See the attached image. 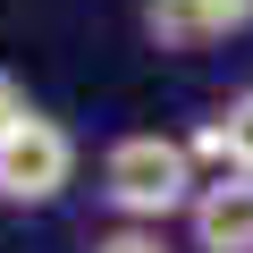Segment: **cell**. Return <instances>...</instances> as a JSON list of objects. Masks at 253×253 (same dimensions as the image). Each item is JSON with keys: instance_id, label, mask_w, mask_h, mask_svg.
<instances>
[{"instance_id": "cell-3", "label": "cell", "mask_w": 253, "mask_h": 253, "mask_svg": "<svg viewBox=\"0 0 253 253\" xmlns=\"http://www.w3.org/2000/svg\"><path fill=\"white\" fill-rule=\"evenodd\" d=\"M135 26H144L152 51L194 59V51H211V42L253 34V0H135Z\"/></svg>"}, {"instance_id": "cell-6", "label": "cell", "mask_w": 253, "mask_h": 253, "mask_svg": "<svg viewBox=\"0 0 253 253\" xmlns=\"http://www.w3.org/2000/svg\"><path fill=\"white\" fill-rule=\"evenodd\" d=\"M84 253H177V245H169V228H101Z\"/></svg>"}, {"instance_id": "cell-5", "label": "cell", "mask_w": 253, "mask_h": 253, "mask_svg": "<svg viewBox=\"0 0 253 253\" xmlns=\"http://www.w3.org/2000/svg\"><path fill=\"white\" fill-rule=\"evenodd\" d=\"M186 144H194V161H211V169H245V177H253V84H236Z\"/></svg>"}, {"instance_id": "cell-1", "label": "cell", "mask_w": 253, "mask_h": 253, "mask_svg": "<svg viewBox=\"0 0 253 253\" xmlns=\"http://www.w3.org/2000/svg\"><path fill=\"white\" fill-rule=\"evenodd\" d=\"M93 194H101V211L118 228H169L203 194L194 144L186 135H161V126H126V135H110V152L93 169Z\"/></svg>"}, {"instance_id": "cell-4", "label": "cell", "mask_w": 253, "mask_h": 253, "mask_svg": "<svg viewBox=\"0 0 253 253\" xmlns=\"http://www.w3.org/2000/svg\"><path fill=\"white\" fill-rule=\"evenodd\" d=\"M194 253H253V177L245 169H211L194 211H186Z\"/></svg>"}, {"instance_id": "cell-2", "label": "cell", "mask_w": 253, "mask_h": 253, "mask_svg": "<svg viewBox=\"0 0 253 253\" xmlns=\"http://www.w3.org/2000/svg\"><path fill=\"white\" fill-rule=\"evenodd\" d=\"M68 186H76V135L51 110H34L0 144V211H51Z\"/></svg>"}, {"instance_id": "cell-7", "label": "cell", "mask_w": 253, "mask_h": 253, "mask_svg": "<svg viewBox=\"0 0 253 253\" xmlns=\"http://www.w3.org/2000/svg\"><path fill=\"white\" fill-rule=\"evenodd\" d=\"M26 118H34V101H26V84H17L9 68H0V144H9V135H17Z\"/></svg>"}]
</instances>
